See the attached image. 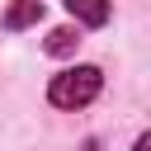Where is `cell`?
<instances>
[{
  "instance_id": "cell-1",
  "label": "cell",
  "mask_w": 151,
  "mask_h": 151,
  "mask_svg": "<svg viewBox=\"0 0 151 151\" xmlns=\"http://www.w3.org/2000/svg\"><path fill=\"white\" fill-rule=\"evenodd\" d=\"M99 85H104L99 66H71V71L52 76V85H47V99H52L57 109H85V104L99 94Z\"/></svg>"
},
{
  "instance_id": "cell-2",
  "label": "cell",
  "mask_w": 151,
  "mask_h": 151,
  "mask_svg": "<svg viewBox=\"0 0 151 151\" xmlns=\"http://www.w3.org/2000/svg\"><path fill=\"white\" fill-rule=\"evenodd\" d=\"M66 9H71V19L85 24V28L109 24V0H66Z\"/></svg>"
},
{
  "instance_id": "cell-3",
  "label": "cell",
  "mask_w": 151,
  "mask_h": 151,
  "mask_svg": "<svg viewBox=\"0 0 151 151\" xmlns=\"http://www.w3.org/2000/svg\"><path fill=\"white\" fill-rule=\"evenodd\" d=\"M38 19H42V0H14L5 9V28H28Z\"/></svg>"
},
{
  "instance_id": "cell-4",
  "label": "cell",
  "mask_w": 151,
  "mask_h": 151,
  "mask_svg": "<svg viewBox=\"0 0 151 151\" xmlns=\"http://www.w3.org/2000/svg\"><path fill=\"white\" fill-rule=\"evenodd\" d=\"M76 42H80L76 28H52V33H47V52H52V57H71Z\"/></svg>"
},
{
  "instance_id": "cell-5",
  "label": "cell",
  "mask_w": 151,
  "mask_h": 151,
  "mask_svg": "<svg viewBox=\"0 0 151 151\" xmlns=\"http://www.w3.org/2000/svg\"><path fill=\"white\" fill-rule=\"evenodd\" d=\"M132 151H151V137H146V132H142V137H137V146H132Z\"/></svg>"
}]
</instances>
